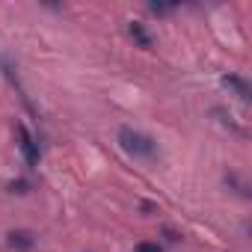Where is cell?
Returning a JSON list of instances; mask_svg holds the SVG:
<instances>
[{
  "label": "cell",
  "instance_id": "6da1fadb",
  "mask_svg": "<svg viewBox=\"0 0 252 252\" xmlns=\"http://www.w3.org/2000/svg\"><path fill=\"white\" fill-rule=\"evenodd\" d=\"M119 146L134 158H155V140L134 128H119Z\"/></svg>",
  "mask_w": 252,
  "mask_h": 252
},
{
  "label": "cell",
  "instance_id": "7a4b0ae2",
  "mask_svg": "<svg viewBox=\"0 0 252 252\" xmlns=\"http://www.w3.org/2000/svg\"><path fill=\"white\" fill-rule=\"evenodd\" d=\"M18 134H21V152H24L27 166H36V163H39V146H36L33 134L24 128V125H18Z\"/></svg>",
  "mask_w": 252,
  "mask_h": 252
},
{
  "label": "cell",
  "instance_id": "3957f363",
  "mask_svg": "<svg viewBox=\"0 0 252 252\" xmlns=\"http://www.w3.org/2000/svg\"><path fill=\"white\" fill-rule=\"evenodd\" d=\"M6 237H9V246H12V249H18V252H30V249L36 246V237H33V231H24V228H18V231H9Z\"/></svg>",
  "mask_w": 252,
  "mask_h": 252
},
{
  "label": "cell",
  "instance_id": "277c9868",
  "mask_svg": "<svg viewBox=\"0 0 252 252\" xmlns=\"http://www.w3.org/2000/svg\"><path fill=\"white\" fill-rule=\"evenodd\" d=\"M128 33L134 36V42H137L140 48H152V36H149V30H146L140 21H131V24H128Z\"/></svg>",
  "mask_w": 252,
  "mask_h": 252
},
{
  "label": "cell",
  "instance_id": "5b68a950",
  "mask_svg": "<svg viewBox=\"0 0 252 252\" xmlns=\"http://www.w3.org/2000/svg\"><path fill=\"white\" fill-rule=\"evenodd\" d=\"M222 83H225V86H231V89H237V95H240L243 101L249 98V86H246V83H243L240 77H234V74H228V77H225Z\"/></svg>",
  "mask_w": 252,
  "mask_h": 252
},
{
  "label": "cell",
  "instance_id": "8992f818",
  "mask_svg": "<svg viewBox=\"0 0 252 252\" xmlns=\"http://www.w3.org/2000/svg\"><path fill=\"white\" fill-rule=\"evenodd\" d=\"M137 252H163V249H160L158 243H140V246H137Z\"/></svg>",
  "mask_w": 252,
  "mask_h": 252
}]
</instances>
